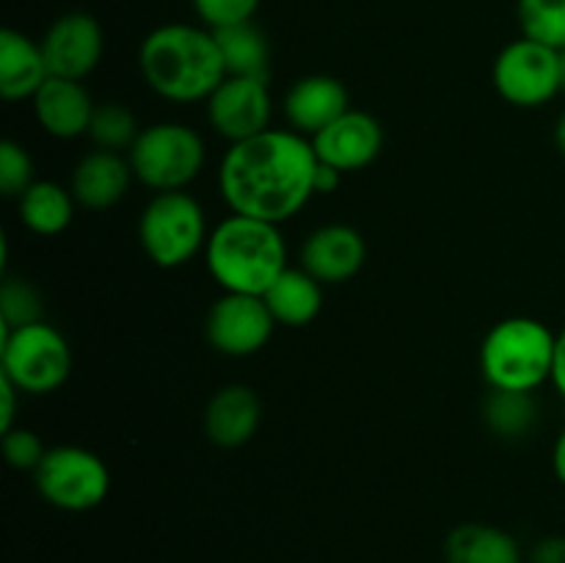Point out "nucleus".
Here are the masks:
<instances>
[{
    "label": "nucleus",
    "mask_w": 565,
    "mask_h": 563,
    "mask_svg": "<svg viewBox=\"0 0 565 563\" xmlns=\"http://www.w3.org/2000/svg\"><path fill=\"white\" fill-rule=\"evenodd\" d=\"M47 77L50 66L44 61L42 42L17 28H3L0 31V97L9 103L33 99Z\"/></svg>",
    "instance_id": "6ab92c4d"
},
{
    "label": "nucleus",
    "mask_w": 565,
    "mask_h": 563,
    "mask_svg": "<svg viewBox=\"0 0 565 563\" xmlns=\"http://www.w3.org/2000/svg\"><path fill=\"white\" fill-rule=\"evenodd\" d=\"M552 386H555L557 395L565 401V329L557 334L555 364H552Z\"/></svg>",
    "instance_id": "72a5a7b5"
},
{
    "label": "nucleus",
    "mask_w": 565,
    "mask_h": 563,
    "mask_svg": "<svg viewBox=\"0 0 565 563\" xmlns=\"http://www.w3.org/2000/svg\"><path fill=\"white\" fill-rule=\"evenodd\" d=\"M555 144H557V149L565 155V114L557 119V125H555Z\"/></svg>",
    "instance_id": "c9c22d12"
},
{
    "label": "nucleus",
    "mask_w": 565,
    "mask_h": 563,
    "mask_svg": "<svg viewBox=\"0 0 565 563\" xmlns=\"http://www.w3.org/2000/svg\"><path fill=\"white\" fill-rule=\"evenodd\" d=\"M213 33L215 42H218L221 59H224L226 75L268 77L270 42L257 22H241V25L218 28Z\"/></svg>",
    "instance_id": "5701e85b"
},
{
    "label": "nucleus",
    "mask_w": 565,
    "mask_h": 563,
    "mask_svg": "<svg viewBox=\"0 0 565 563\" xmlns=\"http://www.w3.org/2000/svg\"><path fill=\"white\" fill-rule=\"evenodd\" d=\"M318 163L307 136L290 127H270L230 144L218 166V191L230 213L281 226L318 196Z\"/></svg>",
    "instance_id": "f257e3e1"
},
{
    "label": "nucleus",
    "mask_w": 565,
    "mask_h": 563,
    "mask_svg": "<svg viewBox=\"0 0 565 563\" xmlns=\"http://www.w3.org/2000/svg\"><path fill=\"white\" fill-rule=\"evenodd\" d=\"M522 36L565 50V0H516Z\"/></svg>",
    "instance_id": "a878e982"
},
{
    "label": "nucleus",
    "mask_w": 565,
    "mask_h": 563,
    "mask_svg": "<svg viewBox=\"0 0 565 563\" xmlns=\"http://www.w3.org/2000/svg\"><path fill=\"white\" fill-rule=\"evenodd\" d=\"M557 334L539 318L513 315L486 331L480 342V375L489 390L535 392L552 381Z\"/></svg>",
    "instance_id": "20e7f679"
},
{
    "label": "nucleus",
    "mask_w": 565,
    "mask_h": 563,
    "mask_svg": "<svg viewBox=\"0 0 565 563\" xmlns=\"http://www.w3.org/2000/svg\"><path fill=\"white\" fill-rule=\"evenodd\" d=\"M132 180V166L127 155L92 149L75 163L70 177V191L75 202L86 210H110L127 196Z\"/></svg>",
    "instance_id": "f3484780"
},
{
    "label": "nucleus",
    "mask_w": 565,
    "mask_h": 563,
    "mask_svg": "<svg viewBox=\"0 0 565 563\" xmlns=\"http://www.w3.org/2000/svg\"><path fill=\"white\" fill-rule=\"evenodd\" d=\"M263 298L276 326L301 329V326L312 323L323 309V285L301 265H287Z\"/></svg>",
    "instance_id": "aec40b11"
},
{
    "label": "nucleus",
    "mask_w": 565,
    "mask_h": 563,
    "mask_svg": "<svg viewBox=\"0 0 565 563\" xmlns=\"http://www.w3.org/2000/svg\"><path fill=\"white\" fill-rule=\"evenodd\" d=\"M563 92H565V50H563Z\"/></svg>",
    "instance_id": "e433bc0d"
},
{
    "label": "nucleus",
    "mask_w": 565,
    "mask_h": 563,
    "mask_svg": "<svg viewBox=\"0 0 565 563\" xmlns=\"http://www.w3.org/2000/svg\"><path fill=\"white\" fill-rule=\"evenodd\" d=\"M530 563H565V535H544L530 550Z\"/></svg>",
    "instance_id": "7c9ffc66"
},
{
    "label": "nucleus",
    "mask_w": 565,
    "mask_h": 563,
    "mask_svg": "<svg viewBox=\"0 0 565 563\" xmlns=\"http://www.w3.org/2000/svg\"><path fill=\"white\" fill-rule=\"evenodd\" d=\"M210 226L204 204L188 191L154 193L138 219V241L158 268H182L207 246Z\"/></svg>",
    "instance_id": "423d86ee"
},
{
    "label": "nucleus",
    "mask_w": 565,
    "mask_h": 563,
    "mask_svg": "<svg viewBox=\"0 0 565 563\" xmlns=\"http://www.w3.org/2000/svg\"><path fill=\"white\" fill-rule=\"evenodd\" d=\"M75 208L77 202L70 188L55 180H36L17 199V215L22 226L39 237H55L70 230Z\"/></svg>",
    "instance_id": "4be33fe9"
},
{
    "label": "nucleus",
    "mask_w": 565,
    "mask_h": 563,
    "mask_svg": "<svg viewBox=\"0 0 565 563\" xmlns=\"http://www.w3.org/2000/svg\"><path fill=\"white\" fill-rule=\"evenodd\" d=\"M263 423V401L248 384H226L204 408V434L215 447L235 450L257 436Z\"/></svg>",
    "instance_id": "a211bd4d"
},
{
    "label": "nucleus",
    "mask_w": 565,
    "mask_h": 563,
    "mask_svg": "<svg viewBox=\"0 0 565 563\" xmlns=\"http://www.w3.org/2000/svg\"><path fill=\"white\" fill-rule=\"evenodd\" d=\"M263 0H191L193 14L199 17L204 28L218 31V28L241 25V22H252L254 14L259 11Z\"/></svg>",
    "instance_id": "c85d7f7f"
},
{
    "label": "nucleus",
    "mask_w": 565,
    "mask_h": 563,
    "mask_svg": "<svg viewBox=\"0 0 565 563\" xmlns=\"http://www.w3.org/2000/svg\"><path fill=\"white\" fill-rule=\"evenodd\" d=\"M138 132H141L138 116L125 103H97L86 136L94 149L127 155L136 144Z\"/></svg>",
    "instance_id": "393cba45"
},
{
    "label": "nucleus",
    "mask_w": 565,
    "mask_h": 563,
    "mask_svg": "<svg viewBox=\"0 0 565 563\" xmlns=\"http://www.w3.org/2000/svg\"><path fill=\"white\" fill-rule=\"evenodd\" d=\"M39 42L50 75L70 77V81L92 77L105 53L103 25L88 11H66L55 17Z\"/></svg>",
    "instance_id": "f8f14e48"
},
{
    "label": "nucleus",
    "mask_w": 565,
    "mask_h": 563,
    "mask_svg": "<svg viewBox=\"0 0 565 563\" xmlns=\"http://www.w3.org/2000/svg\"><path fill=\"white\" fill-rule=\"evenodd\" d=\"M276 331L263 296H243V293H221L204 318V337L210 348L224 357L246 359L263 351Z\"/></svg>",
    "instance_id": "9d476101"
},
{
    "label": "nucleus",
    "mask_w": 565,
    "mask_h": 563,
    "mask_svg": "<svg viewBox=\"0 0 565 563\" xmlns=\"http://www.w3.org/2000/svg\"><path fill=\"white\" fill-rule=\"evenodd\" d=\"M312 147L320 163L334 166L342 174L362 171L375 163L384 149V127L370 110L351 108L326 130H320L312 138Z\"/></svg>",
    "instance_id": "ddd939ff"
},
{
    "label": "nucleus",
    "mask_w": 565,
    "mask_h": 563,
    "mask_svg": "<svg viewBox=\"0 0 565 563\" xmlns=\"http://www.w3.org/2000/svg\"><path fill=\"white\" fill-rule=\"evenodd\" d=\"M351 94L334 75H303L292 83L281 99L287 127L312 141L320 130L351 110Z\"/></svg>",
    "instance_id": "2eb2a0df"
},
{
    "label": "nucleus",
    "mask_w": 565,
    "mask_h": 563,
    "mask_svg": "<svg viewBox=\"0 0 565 563\" xmlns=\"http://www.w3.org/2000/svg\"><path fill=\"white\" fill-rule=\"evenodd\" d=\"M541 417L535 392H511V390H489L483 401V419L489 431L500 439L516 442L535 431Z\"/></svg>",
    "instance_id": "b1692460"
},
{
    "label": "nucleus",
    "mask_w": 565,
    "mask_h": 563,
    "mask_svg": "<svg viewBox=\"0 0 565 563\" xmlns=\"http://www.w3.org/2000/svg\"><path fill=\"white\" fill-rule=\"evenodd\" d=\"M127 160L136 180L152 193L188 191L207 163V144L185 121H154L141 127Z\"/></svg>",
    "instance_id": "39448f33"
},
{
    "label": "nucleus",
    "mask_w": 565,
    "mask_h": 563,
    "mask_svg": "<svg viewBox=\"0 0 565 563\" xmlns=\"http://www.w3.org/2000/svg\"><path fill=\"white\" fill-rule=\"evenodd\" d=\"M204 265L224 293L265 296L287 268V241L279 224L230 213L210 230Z\"/></svg>",
    "instance_id": "7ed1b4c3"
},
{
    "label": "nucleus",
    "mask_w": 565,
    "mask_h": 563,
    "mask_svg": "<svg viewBox=\"0 0 565 563\" xmlns=\"http://www.w3.org/2000/svg\"><path fill=\"white\" fill-rule=\"evenodd\" d=\"M301 268L320 285H345L367 263V243L351 224H323L301 243Z\"/></svg>",
    "instance_id": "4468645a"
},
{
    "label": "nucleus",
    "mask_w": 565,
    "mask_h": 563,
    "mask_svg": "<svg viewBox=\"0 0 565 563\" xmlns=\"http://www.w3.org/2000/svg\"><path fill=\"white\" fill-rule=\"evenodd\" d=\"M36 182L33 158L20 141L6 138L0 144V193L6 199H20Z\"/></svg>",
    "instance_id": "cd10ccee"
},
{
    "label": "nucleus",
    "mask_w": 565,
    "mask_h": 563,
    "mask_svg": "<svg viewBox=\"0 0 565 563\" xmlns=\"http://www.w3.org/2000/svg\"><path fill=\"white\" fill-rule=\"evenodd\" d=\"M42 315L44 301L36 287L25 279L6 276L3 287H0V326H3V331L39 323V320H44Z\"/></svg>",
    "instance_id": "bb28decb"
},
{
    "label": "nucleus",
    "mask_w": 565,
    "mask_h": 563,
    "mask_svg": "<svg viewBox=\"0 0 565 563\" xmlns=\"http://www.w3.org/2000/svg\"><path fill=\"white\" fill-rule=\"evenodd\" d=\"M445 563H524L516 535L497 524L467 522L445 539Z\"/></svg>",
    "instance_id": "412c9836"
},
{
    "label": "nucleus",
    "mask_w": 565,
    "mask_h": 563,
    "mask_svg": "<svg viewBox=\"0 0 565 563\" xmlns=\"http://www.w3.org/2000/svg\"><path fill=\"white\" fill-rule=\"evenodd\" d=\"M97 103L83 81L50 75L31 99L36 125L58 141H72L88 132Z\"/></svg>",
    "instance_id": "dca6fc26"
},
{
    "label": "nucleus",
    "mask_w": 565,
    "mask_h": 563,
    "mask_svg": "<svg viewBox=\"0 0 565 563\" xmlns=\"http://www.w3.org/2000/svg\"><path fill=\"white\" fill-rule=\"evenodd\" d=\"M342 182V171H337L334 166L318 163V174H315V193L323 196V193H334Z\"/></svg>",
    "instance_id": "473e14b6"
},
{
    "label": "nucleus",
    "mask_w": 565,
    "mask_h": 563,
    "mask_svg": "<svg viewBox=\"0 0 565 563\" xmlns=\"http://www.w3.org/2000/svg\"><path fill=\"white\" fill-rule=\"evenodd\" d=\"M0 397H3V408H0V434H6V431L14 428L17 397H22V395L9 379H3V375H0Z\"/></svg>",
    "instance_id": "2f4dec72"
},
{
    "label": "nucleus",
    "mask_w": 565,
    "mask_h": 563,
    "mask_svg": "<svg viewBox=\"0 0 565 563\" xmlns=\"http://www.w3.org/2000/svg\"><path fill=\"white\" fill-rule=\"evenodd\" d=\"M44 453H47V447H44L42 436L36 431L14 425V428L3 434V456L9 467L22 469V472H36Z\"/></svg>",
    "instance_id": "c756f323"
},
{
    "label": "nucleus",
    "mask_w": 565,
    "mask_h": 563,
    "mask_svg": "<svg viewBox=\"0 0 565 563\" xmlns=\"http://www.w3.org/2000/svg\"><path fill=\"white\" fill-rule=\"evenodd\" d=\"M204 108H207V125L226 144L259 136L270 130V119H274L268 77L226 75L210 94Z\"/></svg>",
    "instance_id": "9b49d317"
},
{
    "label": "nucleus",
    "mask_w": 565,
    "mask_h": 563,
    "mask_svg": "<svg viewBox=\"0 0 565 563\" xmlns=\"http://www.w3.org/2000/svg\"><path fill=\"white\" fill-rule=\"evenodd\" d=\"M552 469H555V478L565 486V428L557 434L555 447H552Z\"/></svg>",
    "instance_id": "f704fd0d"
},
{
    "label": "nucleus",
    "mask_w": 565,
    "mask_h": 563,
    "mask_svg": "<svg viewBox=\"0 0 565 563\" xmlns=\"http://www.w3.org/2000/svg\"><path fill=\"white\" fill-rule=\"evenodd\" d=\"M72 373V348L55 326L39 323L9 329L0 337V375L20 395H50Z\"/></svg>",
    "instance_id": "0eeeda50"
},
{
    "label": "nucleus",
    "mask_w": 565,
    "mask_h": 563,
    "mask_svg": "<svg viewBox=\"0 0 565 563\" xmlns=\"http://www.w3.org/2000/svg\"><path fill=\"white\" fill-rule=\"evenodd\" d=\"M491 81L497 94L513 108H544L563 92V53L519 36L497 53Z\"/></svg>",
    "instance_id": "1a4fd4ad"
},
{
    "label": "nucleus",
    "mask_w": 565,
    "mask_h": 563,
    "mask_svg": "<svg viewBox=\"0 0 565 563\" xmlns=\"http://www.w3.org/2000/svg\"><path fill=\"white\" fill-rule=\"evenodd\" d=\"M138 70L152 94L166 103H207L226 77L215 33L193 22L152 28L138 47Z\"/></svg>",
    "instance_id": "f03ea898"
},
{
    "label": "nucleus",
    "mask_w": 565,
    "mask_h": 563,
    "mask_svg": "<svg viewBox=\"0 0 565 563\" xmlns=\"http://www.w3.org/2000/svg\"><path fill=\"white\" fill-rule=\"evenodd\" d=\"M39 497L66 513L94 511L110 495V469L94 450L81 445L47 447L33 472Z\"/></svg>",
    "instance_id": "6e6552de"
}]
</instances>
